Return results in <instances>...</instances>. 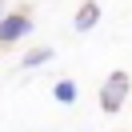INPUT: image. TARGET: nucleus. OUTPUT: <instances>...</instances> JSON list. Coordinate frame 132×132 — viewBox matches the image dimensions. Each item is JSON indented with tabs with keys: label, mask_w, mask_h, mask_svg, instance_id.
<instances>
[{
	"label": "nucleus",
	"mask_w": 132,
	"mask_h": 132,
	"mask_svg": "<svg viewBox=\"0 0 132 132\" xmlns=\"http://www.w3.org/2000/svg\"><path fill=\"white\" fill-rule=\"evenodd\" d=\"M52 96H56L60 104H72V100H76V84L72 80H60L56 88H52Z\"/></svg>",
	"instance_id": "4"
},
{
	"label": "nucleus",
	"mask_w": 132,
	"mask_h": 132,
	"mask_svg": "<svg viewBox=\"0 0 132 132\" xmlns=\"http://www.w3.org/2000/svg\"><path fill=\"white\" fill-rule=\"evenodd\" d=\"M128 88H132L128 72H108V80L100 84V108H104V112H120V108H124V96H128Z\"/></svg>",
	"instance_id": "1"
},
{
	"label": "nucleus",
	"mask_w": 132,
	"mask_h": 132,
	"mask_svg": "<svg viewBox=\"0 0 132 132\" xmlns=\"http://www.w3.org/2000/svg\"><path fill=\"white\" fill-rule=\"evenodd\" d=\"M48 60H52V48H36V52L24 56V68H40V64H48Z\"/></svg>",
	"instance_id": "5"
},
{
	"label": "nucleus",
	"mask_w": 132,
	"mask_h": 132,
	"mask_svg": "<svg viewBox=\"0 0 132 132\" xmlns=\"http://www.w3.org/2000/svg\"><path fill=\"white\" fill-rule=\"evenodd\" d=\"M76 32H92V28L100 24V4L96 0H88V4H80V12H76Z\"/></svg>",
	"instance_id": "3"
},
{
	"label": "nucleus",
	"mask_w": 132,
	"mask_h": 132,
	"mask_svg": "<svg viewBox=\"0 0 132 132\" xmlns=\"http://www.w3.org/2000/svg\"><path fill=\"white\" fill-rule=\"evenodd\" d=\"M28 32H32V20H28L24 12H12V16L0 20V44H12V40H20V36H28Z\"/></svg>",
	"instance_id": "2"
},
{
	"label": "nucleus",
	"mask_w": 132,
	"mask_h": 132,
	"mask_svg": "<svg viewBox=\"0 0 132 132\" xmlns=\"http://www.w3.org/2000/svg\"><path fill=\"white\" fill-rule=\"evenodd\" d=\"M0 8H4V0H0ZM0 20H4V16H0Z\"/></svg>",
	"instance_id": "6"
}]
</instances>
